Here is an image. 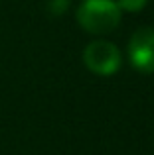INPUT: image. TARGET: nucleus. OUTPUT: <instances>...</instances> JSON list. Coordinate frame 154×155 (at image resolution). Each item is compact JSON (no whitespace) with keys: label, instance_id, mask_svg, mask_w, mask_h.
<instances>
[{"label":"nucleus","instance_id":"f257e3e1","mask_svg":"<svg viewBox=\"0 0 154 155\" xmlns=\"http://www.w3.org/2000/svg\"><path fill=\"white\" fill-rule=\"evenodd\" d=\"M77 24L87 34H111L121 24V8L115 0H83L77 8Z\"/></svg>","mask_w":154,"mask_h":155},{"label":"nucleus","instance_id":"f03ea898","mask_svg":"<svg viewBox=\"0 0 154 155\" xmlns=\"http://www.w3.org/2000/svg\"><path fill=\"white\" fill-rule=\"evenodd\" d=\"M83 63L95 75H115L121 67V51L113 41L95 39L83 49Z\"/></svg>","mask_w":154,"mask_h":155},{"label":"nucleus","instance_id":"7ed1b4c3","mask_svg":"<svg viewBox=\"0 0 154 155\" xmlns=\"http://www.w3.org/2000/svg\"><path fill=\"white\" fill-rule=\"evenodd\" d=\"M128 61L136 71L154 73V28H138L128 39Z\"/></svg>","mask_w":154,"mask_h":155},{"label":"nucleus","instance_id":"20e7f679","mask_svg":"<svg viewBox=\"0 0 154 155\" xmlns=\"http://www.w3.org/2000/svg\"><path fill=\"white\" fill-rule=\"evenodd\" d=\"M71 0H47V12L51 16H61L67 12Z\"/></svg>","mask_w":154,"mask_h":155},{"label":"nucleus","instance_id":"39448f33","mask_svg":"<svg viewBox=\"0 0 154 155\" xmlns=\"http://www.w3.org/2000/svg\"><path fill=\"white\" fill-rule=\"evenodd\" d=\"M148 0H117V4H119L121 12H140L144 6H146Z\"/></svg>","mask_w":154,"mask_h":155}]
</instances>
